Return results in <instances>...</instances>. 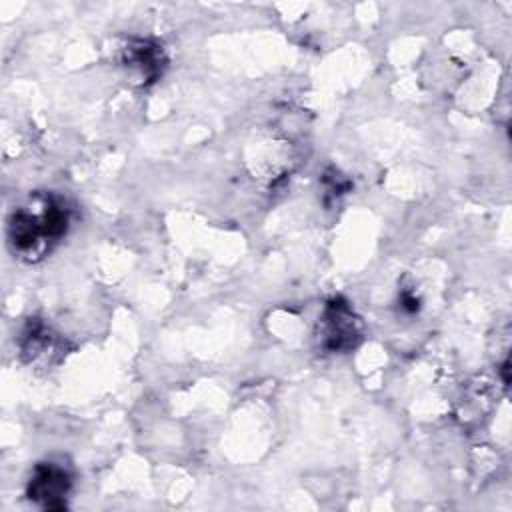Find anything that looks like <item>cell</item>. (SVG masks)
Returning a JSON list of instances; mask_svg holds the SVG:
<instances>
[{"label":"cell","instance_id":"1","mask_svg":"<svg viewBox=\"0 0 512 512\" xmlns=\"http://www.w3.org/2000/svg\"><path fill=\"white\" fill-rule=\"evenodd\" d=\"M68 210L58 200H44L42 210H16L8 224V238L20 256L32 260L48 250L50 242H56L66 234Z\"/></svg>","mask_w":512,"mask_h":512},{"label":"cell","instance_id":"2","mask_svg":"<svg viewBox=\"0 0 512 512\" xmlns=\"http://www.w3.org/2000/svg\"><path fill=\"white\" fill-rule=\"evenodd\" d=\"M70 490V474L64 466L54 462L38 464L30 484H28V498L40 502L46 510L64 508L66 494Z\"/></svg>","mask_w":512,"mask_h":512},{"label":"cell","instance_id":"3","mask_svg":"<svg viewBox=\"0 0 512 512\" xmlns=\"http://www.w3.org/2000/svg\"><path fill=\"white\" fill-rule=\"evenodd\" d=\"M322 324H324V346L334 352L354 348L356 340L360 338L358 320L354 318V312L348 306V302H344L342 298H334L328 302V306L324 308Z\"/></svg>","mask_w":512,"mask_h":512},{"label":"cell","instance_id":"4","mask_svg":"<svg viewBox=\"0 0 512 512\" xmlns=\"http://www.w3.org/2000/svg\"><path fill=\"white\" fill-rule=\"evenodd\" d=\"M126 62L130 68L140 70L144 78L152 80L160 72L162 52H158L156 46H150L148 42H138V46H132L126 50Z\"/></svg>","mask_w":512,"mask_h":512}]
</instances>
